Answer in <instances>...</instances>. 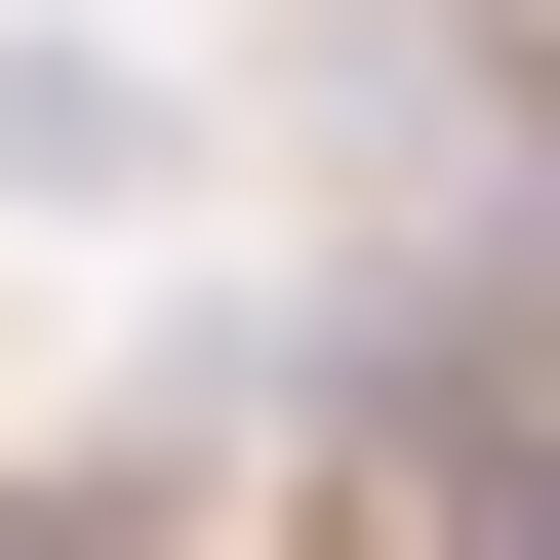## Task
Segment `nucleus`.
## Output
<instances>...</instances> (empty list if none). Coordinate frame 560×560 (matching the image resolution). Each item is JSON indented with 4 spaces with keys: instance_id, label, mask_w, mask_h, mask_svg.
<instances>
[{
    "instance_id": "1",
    "label": "nucleus",
    "mask_w": 560,
    "mask_h": 560,
    "mask_svg": "<svg viewBox=\"0 0 560 560\" xmlns=\"http://www.w3.org/2000/svg\"><path fill=\"white\" fill-rule=\"evenodd\" d=\"M120 200H161V40L40 0V40H0V241H120Z\"/></svg>"
}]
</instances>
